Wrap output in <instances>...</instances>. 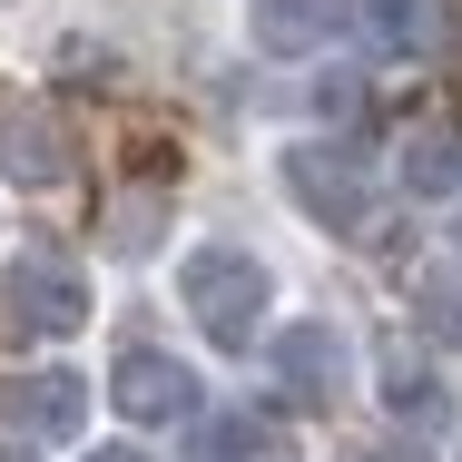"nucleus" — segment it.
Wrapping results in <instances>:
<instances>
[{"label": "nucleus", "mask_w": 462, "mask_h": 462, "mask_svg": "<svg viewBox=\"0 0 462 462\" xmlns=\"http://www.w3.org/2000/svg\"><path fill=\"white\" fill-rule=\"evenodd\" d=\"M178 305L197 315V335H207V345L256 355L266 305H276V276H266L246 246H187V256H178Z\"/></svg>", "instance_id": "obj_1"}, {"label": "nucleus", "mask_w": 462, "mask_h": 462, "mask_svg": "<svg viewBox=\"0 0 462 462\" xmlns=\"http://www.w3.org/2000/svg\"><path fill=\"white\" fill-rule=\"evenodd\" d=\"M276 178H285V197H295L315 226H335V236H355V226L374 217L365 168H355L345 148H325V138H295V148H276Z\"/></svg>", "instance_id": "obj_2"}, {"label": "nucleus", "mask_w": 462, "mask_h": 462, "mask_svg": "<svg viewBox=\"0 0 462 462\" xmlns=\"http://www.w3.org/2000/svg\"><path fill=\"white\" fill-rule=\"evenodd\" d=\"M0 325L10 335H79L89 325V276L69 256H20L0 276Z\"/></svg>", "instance_id": "obj_3"}, {"label": "nucleus", "mask_w": 462, "mask_h": 462, "mask_svg": "<svg viewBox=\"0 0 462 462\" xmlns=\"http://www.w3.org/2000/svg\"><path fill=\"white\" fill-rule=\"evenodd\" d=\"M0 423H10V433H30V443H69V433L89 423V383H79V374H60V365L0 374Z\"/></svg>", "instance_id": "obj_4"}, {"label": "nucleus", "mask_w": 462, "mask_h": 462, "mask_svg": "<svg viewBox=\"0 0 462 462\" xmlns=\"http://www.w3.org/2000/svg\"><path fill=\"white\" fill-rule=\"evenodd\" d=\"M108 403L128 413V423H187L197 413V374L178 355H158V345H128L118 365H108Z\"/></svg>", "instance_id": "obj_5"}, {"label": "nucleus", "mask_w": 462, "mask_h": 462, "mask_svg": "<svg viewBox=\"0 0 462 462\" xmlns=\"http://www.w3.org/2000/svg\"><path fill=\"white\" fill-rule=\"evenodd\" d=\"M266 365H276V383L295 393V403H335L345 374H355V345H345L335 325H276Z\"/></svg>", "instance_id": "obj_6"}, {"label": "nucleus", "mask_w": 462, "mask_h": 462, "mask_svg": "<svg viewBox=\"0 0 462 462\" xmlns=\"http://www.w3.org/2000/svg\"><path fill=\"white\" fill-rule=\"evenodd\" d=\"M0 178L10 187H60L69 178V128L40 98H0Z\"/></svg>", "instance_id": "obj_7"}, {"label": "nucleus", "mask_w": 462, "mask_h": 462, "mask_svg": "<svg viewBox=\"0 0 462 462\" xmlns=\"http://www.w3.org/2000/svg\"><path fill=\"white\" fill-rule=\"evenodd\" d=\"M335 10H345V0H246V30H256V50L305 60V50L335 40Z\"/></svg>", "instance_id": "obj_8"}, {"label": "nucleus", "mask_w": 462, "mask_h": 462, "mask_svg": "<svg viewBox=\"0 0 462 462\" xmlns=\"http://www.w3.org/2000/svg\"><path fill=\"white\" fill-rule=\"evenodd\" d=\"M403 187L413 197H462V118H423L403 138Z\"/></svg>", "instance_id": "obj_9"}, {"label": "nucleus", "mask_w": 462, "mask_h": 462, "mask_svg": "<svg viewBox=\"0 0 462 462\" xmlns=\"http://www.w3.org/2000/svg\"><path fill=\"white\" fill-rule=\"evenodd\" d=\"M383 413L413 423V433H433V423L453 413V393H443V374H423L413 355H383Z\"/></svg>", "instance_id": "obj_10"}, {"label": "nucleus", "mask_w": 462, "mask_h": 462, "mask_svg": "<svg viewBox=\"0 0 462 462\" xmlns=\"http://www.w3.org/2000/svg\"><path fill=\"white\" fill-rule=\"evenodd\" d=\"M355 10H365L374 40H383V50H403V60L443 40V0H355Z\"/></svg>", "instance_id": "obj_11"}, {"label": "nucleus", "mask_w": 462, "mask_h": 462, "mask_svg": "<svg viewBox=\"0 0 462 462\" xmlns=\"http://www.w3.org/2000/svg\"><path fill=\"white\" fill-rule=\"evenodd\" d=\"M187 453L197 462H266L276 453V423H256V413H207V423L187 433Z\"/></svg>", "instance_id": "obj_12"}, {"label": "nucleus", "mask_w": 462, "mask_h": 462, "mask_svg": "<svg viewBox=\"0 0 462 462\" xmlns=\"http://www.w3.org/2000/svg\"><path fill=\"white\" fill-rule=\"evenodd\" d=\"M423 325H433L443 345H462V285H433V295H423Z\"/></svg>", "instance_id": "obj_13"}, {"label": "nucleus", "mask_w": 462, "mask_h": 462, "mask_svg": "<svg viewBox=\"0 0 462 462\" xmlns=\"http://www.w3.org/2000/svg\"><path fill=\"white\" fill-rule=\"evenodd\" d=\"M158 217H168V207H158V197H128V207H118V246H158V236H148V226H158Z\"/></svg>", "instance_id": "obj_14"}, {"label": "nucleus", "mask_w": 462, "mask_h": 462, "mask_svg": "<svg viewBox=\"0 0 462 462\" xmlns=\"http://www.w3.org/2000/svg\"><path fill=\"white\" fill-rule=\"evenodd\" d=\"M315 108H325V118H365V89H355V79H325Z\"/></svg>", "instance_id": "obj_15"}, {"label": "nucleus", "mask_w": 462, "mask_h": 462, "mask_svg": "<svg viewBox=\"0 0 462 462\" xmlns=\"http://www.w3.org/2000/svg\"><path fill=\"white\" fill-rule=\"evenodd\" d=\"M89 462H148V453H128V443H98V453Z\"/></svg>", "instance_id": "obj_16"}, {"label": "nucleus", "mask_w": 462, "mask_h": 462, "mask_svg": "<svg viewBox=\"0 0 462 462\" xmlns=\"http://www.w3.org/2000/svg\"><path fill=\"white\" fill-rule=\"evenodd\" d=\"M0 462H40V453H30V433H20V443H0Z\"/></svg>", "instance_id": "obj_17"}, {"label": "nucleus", "mask_w": 462, "mask_h": 462, "mask_svg": "<svg viewBox=\"0 0 462 462\" xmlns=\"http://www.w3.org/2000/svg\"><path fill=\"white\" fill-rule=\"evenodd\" d=\"M453 256H462V217H453Z\"/></svg>", "instance_id": "obj_18"}, {"label": "nucleus", "mask_w": 462, "mask_h": 462, "mask_svg": "<svg viewBox=\"0 0 462 462\" xmlns=\"http://www.w3.org/2000/svg\"><path fill=\"white\" fill-rule=\"evenodd\" d=\"M453 462H462V453H453Z\"/></svg>", "instance_id": "obj_19"}]
</instances>
